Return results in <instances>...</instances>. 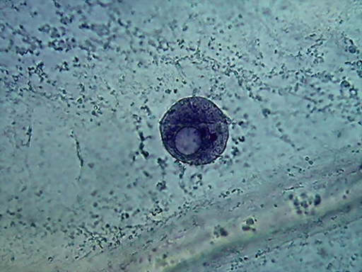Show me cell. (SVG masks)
Returning a JSON list of instances; mask_svg holds the SVG:
<instances>
[{
    "label": "cell",
    "mask_w": 362,
    "mask_h": 272,
    "mask_svg": "<svg viewBox=\"0 0 362 272\" xmlns=\"http://www.w3.org/2000/svg\"><path fill=\"white\" fill-rule=\"evenodd\" d=\"M163 144L177 161L190 166L212 164L223 154L229 137L226 115L212 101L184 98L165 113L160 123Z\"/></svg>",
    "instance_id": "obj_1"
}]
</instances>
